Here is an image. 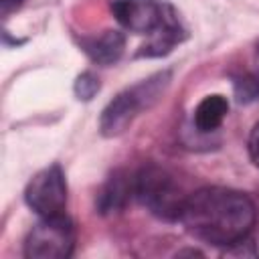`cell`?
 <instances>
[{
  "mask_svg": "<svg viewBox=\"0 0 259 259\" xmlns=\"http://www.w3.org/2000/svg\"><path fill=\"white\" fill-rule=\"evenodd\" d=\"M75 247V227L69 217H40L24 241L28 259H67Z\"/></svg>",
  "mask_w": 259,
  "mask_h": 259,
  "instance_id": "cell-4",
  "label": "cell"
},
{
  "mask_svg": "<svg viewBox=\"0 0 259 259\" xmlns=\"http://www.w3.org/2000/svg\"><path fill=\"white\" fill-rule=\"evenodd\" d=\"M257 210L253 200L233 188L206 186L186 196L180 223L198 241L233 247L249 239Z\"/></svg>",
  "mask_w": 259,
  "mask_h": 259,
  "instance_id": "cell-1",
  "label": "cell"
},
{
  "mask_svg": "<svg viewBox=\"0 0 259 259\" xmlns=\"http://www.w3.org/2000/svg\"><path fill=\"white\" fill-rule=\"evenodd\" d=\"M229 113V101L223 95H206L194 109V125L198 132H214Z\"/></svg>",
  "mask_w": 259,
  "mask_h": 259,
  "instance_id": "cell-10",
  "label": "cell"
},
{
  "mask_svg": "<svg viewBox=\"0 0 259 259\" xmlns=\"http://www.w3.org/2000/svg\"><path fill=\"white\" fill-rule=\"evenodd\" d=\"M130 196H134V178L113 172L97 194V210L101 214L117 212L127 204Z\"/></svg>",
  "mask_w": 259,
  "mask_h": 259,
  "instance_id": "cell-8",
  "label": "cell"
},
{
  "mask_svg": "<svg viewBox=\"0 0 259 259\" xmlns=\"http://www.w3.org/2000/svg\"><path fill=\"white\" fill-rule=\"evenodd\" d=\"M168 79H170L168 73H158V75L142 81L140 85H134V87L117 93L101 111V117H99L101 134L105 138L123 134L132 125V121L140 115V111L144 107H150L160 97V93L168 85Z\"/></svg>",
  "mask_w": 259,
  "mask_h": 259,
  "instance_id": "cell-2",
  "label": "cell"
},
{
  "mask_svg": "<svg viewBox=\"0 0 259 259\" xmlns=\"http://www.w3.org/2000/svg\"><path fill=\"white\" fill-rule=\"evenodd\" d=\"M148 42L142 45V51L138 53L140 57H162V55H168L184 36L182 32V26L174 14V10L168 6L166 10V16L162 20V24L152 32L148 34Z\"/></svg>",
  "mask_w": 259,
  "mask_h": 259,
  "instance_id": "cell-7",
  "label": "cell"
},
{
  "mask_svg": "<svg viewBox=\"0 0 259 259\" xmlns=\"http://www.w3.org/2000/svg\"><path fill=\"white\" fill-rule=\"evenodd\" d=\"M247 150H249L251 162L259 168V121L251 127V134H249V140H247Z\"/></svg>",
  "mask_w": 259,
  "mask_h": 259,
  "instance_id": "cell-13",
  "label": "cell"
},
{
  "mask_svg": "<svg viewBox=\"0 0 259 259\" xmlns=\"http://www.w3.org/2000/svg\"><path fill=\"white\" fill-rule=\"evenodd\" d=\"M24 200L38 217L63 214L67 204V180L61 166L53 164L36 172L26 184Z\"/></svg>",
  "mask_w": 259,
  "mask_h": 259,
  "instance_id": "cell-5",
  "label": "cell"
},
{
  "mask_svg": "<svg viewBox=\"0 0 259 259\" xmlns=\"http://www.w3.org/2000/svg\"><path fill=\"white\" fill-rule=\"evenodd\" d=\"M125 49V36L119 30H103L99 36H93L83 42V51L97 65H113L119 61Z\"/></svg>",
  "mask_w": 259,
  "mask_h": 259,
  "instance_id": "cell-9",
  "label": "cell"
},
{
  "mask_svg": "<svg viewBox=\"0 0 259 259\" xmlns=\"http://www.w3.org/2000/svg\"><path fill=\"white\" fill-rule=\"evenodd\" d=\"M111 10L123 28L138 34H152L162 24L168 6L158 0H113Z\"/></svg>",
  "mask_w": 259,
  "mask_h": 259,
  "instance_id": "cell-6",
  "label": "cell"
},
{
  "mask_svg": "<svg viewBox=\"0 0 259 259\" xmlns=\"http://www.w3.org/2000/svg\"><path fill=\"white\" fill-rule=\"evenodd\" d=\"M24 4V0H0V10L4 16H8L12 10H18Z\"/></svg>",
  "mask_w": 259,
  "mask_h": 259,
  "instance_id": "cell-14",
  "label": "cell"
},
{
  "mask_svg": "<svg viewBox=\"0 0 259 259\" xmlns=\"http://www.w3.org/2000/svg\"><path fill=\"white\" fill-rule=\"evenodd\" d=\"M134 196L162 221H180V212L186 200L172 174L156 164L144 166L134 176Z\"/></svg>",
  "mask_w": 259,
  "mask_h": 259,
  "instance_id": "cell-3",
  "label": "cell"
},
{
  "mask_svg": "<svg viewBox=\"0 0 259 259\" xmlns=\"http://www.w3.org/2000/svg\"><path fill=\"white\" fill-rule=\"evenodd\" d=\"M235 95L241 103L259 99V73H249L235 79Z\"/></svg>",
  "mask_w": 259,
  "mask_h": 259,
  "instance_id": "cell-11",
  "label": "cell"
},
{
  "mask_svg": "<svg viewBox=\"0 0 259 259\" xmlns=\"http://www.w3.org/2000/svg\"><path fill=\"white\" fill-rule=\"evenodd\" d=\"M99 91V79L93 73H83L75 81V95L81 101H91Z\"/></svg>",
  "mask_w": 259,
  "mask_h": 259,
  "instance_id": "cell-12",
  "label": "cell"
}]
</instances>
